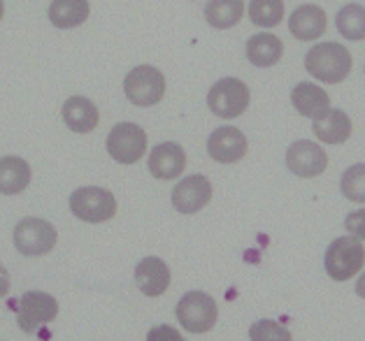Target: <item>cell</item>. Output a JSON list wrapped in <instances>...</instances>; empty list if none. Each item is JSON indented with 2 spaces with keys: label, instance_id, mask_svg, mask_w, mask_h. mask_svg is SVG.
Returning a JSON list of instances; mask_svg holds the SVG:
<instances>
[{
  "label": "cell",
  "instance_id": "22",
  "mask_svg": "<svg viewBox=\"0 0 365 341\" xmlns=\"http://www.w3.org/2000/svg\"><path fill=\"white\" fill-rule=\"evenodd\" d=\"M245 16V0H207L205 5V19L212 28L228 31L240 23Z\"/></svg>",
  "mask_w": 365,
  "mask_h": 341
},
{
  "label": "cell",
  "instance_id": "21",
  "mask_svg": "<svg viewBox=\"0 0 365 341\" xmlns=\"http://www.w3.org/2000/svg\"><path fill=\"white\" fill-rule=\"evenodd\" d=\"M88 14H91L88 0H51L49 5V21L61 31L82 26L88 19Z\"/></svg>",
  "mask_w": 365,
  "mask_h": 341
},
{
  "label": "cell",
  "instance_id": "32",
  "mask_svg": "<svg viewBox=\"0 0 365 341\" xmlns=\"http://www.w3.org/2000/svg\"><path fill=\"white\" fill-rule=\"evenodd\" d=\"M184 341H186V339H184Z\"/></svg>",
  "mask_w": 365,
  "mask_h": 341
},
{
  "label": "cell",
  "instance_id": "20",
  "mask_svg": "<svg viewBox=\"0 0 365 341\" xmlns=\"http://www.w3.org/2000/svg\"><path fill=\"white\" fill-rule=\"evenodd\" d=\"M31 165L19 156H3L0 158V193L3 195H19L31 184Z\"/></svg>",
  "mask_w": 365,
  "mask_h": 341
},
{
  "label": "cell",
  "instance_id": "9",
  "mask_svg": "<svg viewBox=\"0 0 365 341\" xmlns=\"http://www.w3.org/2000/svg\"><path fill=\"white\" fill-rule=\"evenodd\" d=\"M108 154L121 165H135L147 154V132L138 123H117L108 135Z\"/></svg>",
  "mask_w": 365,
  "mask_h": 341
},
{
  "label": "cell",
  "instance_id": "26",
  "mask_svg": "<svg viewBox=\"0 0 365 341\" xmlns=\"http://www.w3.org/2000/svg\"><path fill=\"white\" fill-rule=\"evenodd\" d=\"M249 339L252 341H293V335L282 322L261 318L249 327Z\"/></svg>",
  "mask_w": 365,
  "mask_h": 341
},
{
  "label": "cell",
  "instance_id": "8",
  "mask_svg": "<svg viewBox=\"0 0 365 341\" xmlns=\"http://www.w3.org/2000/svg\"><path fill=\"white\" fill-rule=\"evenodd\" d=\"M58 316V302L49 293L42 290H29L21 295L16 304V325L26 335H33L42 325H49Z\"/></svg>",
  "mask_w": 365,
  "mask_h": 341
},
{
  "label": "cell",
  "instance_id": "28",
  "mask_svg": "<svg viewBox=\"0 0 365 341\" xmlns=\"http://www.w3.org/2000/svg\"><path fill=\"white\" fill-rule=\"evenodd\" d=\"M147 341H184V337L173 325H156L147 332Z\"/></svg>",
  "mask_w": 365,
  "mask_h": 341
},
{
  "label": "cell",
  "instance_id": "14",
  "mask_svg": "<svg viewBox=\"0 0 365 341\" xmlns=\"http://www.w3.org/2000/svg\"><path fill=\"white\" fill-rule=\"evenodd\" d=\"M170 281H173L170 267L165 265V260L156 256L140 260L135 267V285L147 298H161V295L170 288Z\"/></svg>",
  "mask_w": 365,
  "mask_h": 341
},
{
  "label": "cell",
  "instance_id": "1",
  "mask_svg": "<svg viewBox=\"0 0 365 341\" xmlns=\"http://www.w3.org/2000/svg\"><path fill=\"white\" fill-rule=\"evenodd\" d=\"M305 70L324 84H340L351 73V53L340 42H319L307 51Z\"/></svg>",
  "mask_w": 365,
  "mask_h": 341
},
{
  "label": "cell",
  "instance_id": "19",
  "mask_svg": "<svg viewBox=\"0 0 365 341\" xmlns=\"http://www.w3.org/2000/svg\"><path fill=\"white\" fill-rule=\"evenodd\" d=\"M312 130H314L317 140L324 145H344L351 137V119L342 110H331L322 119L312 121Z\"/></svg>",
  "mask_w": 365,
  "mask_h": 341
},
{
  "label": "cell",
  "instance_id": "6",
  "mask_svg": "<svg viewBox=\"0 0 365 341\" xmlns=\"http://www.w3.org/2000/svg\"><path fill=\"white\" fill-rule=\"evenodd\" d=\"M123 93L135 107H154L165 95V77L154 65H138L123 79Z\"/></svg>",
  "mask_w": 365,
  "mask_h": 341
},
{
  "label": "cell",
  "instance_id": "5",
  "mask_svg": "<svg viewBox=\"0 0 365 341\" xmlns=\"http://www.w3.org/2000/svg\"><path fill=\"white\" fill-rule=\"evenodd\" d=\"M58 232L49 221L26 216L14 226V248L26 258L47 256L56 246Z\"/></svg>",
  "mask_w": 365,
  "mask_h": 341
},
{
  "label": "cell",
  "instance_id": "13",
  "mask_svg": "<svg viewBox=\"0 0 365 341\" xmlns=\"http://www.w3.org/2000/svg\"><path fill=\"white\" fill-rule=\"evenodd\" d=\"M147 167L154 179L161 182H173L177 179L186 167V151L177 145V142H163L151 149Z\"/></svg>",
  "mask_w": 365,
  "mask_h": 341
},
{
  "label": "cell",
  "instance_id": "11",
  "mask_svg": "<svg viewBox=\"0 0 365 341\" xmlns=\"http://www.w3.org/2000/svg\"><path fill=\"white\" fill-rule=\"evenodd\" d=\"M247 149L249 145L245 132L240 128H233V125H221L207 137V154L221 165H233L237 160H242Z\"/></svg>",
  "mask_w": 365,
  "mask_h": 341
},
{
  "label": "cell",
  "instance_id": "17",
  "mask_svg": "<svg viewBox=\"0 0 365 341\" xmlns=\"http://www.w3.org/2000/svg\"><path fill=\"white\" fill-rule=\"evenodd\" d=\"M61 114H63V121H66V125L70 130L82 132V135L96 130L98 121H101V112H98V107L84 95L68 98V100L63 103V110H61Z\"/></svg>",
  "mask_w": 365,
  "mask_h": 341
},
{
  "label": "cell",
  "instance_id": "16",
  "mask_svg": "<svg viewBox=\"0 0 365 341\" xmlns=\"http://www.w3.org/2000/svg\"><path fill=\"white\" fill-rule=\"evenodd\" d=\"M291 103L296 107V112L300 116H307V119L317 121L331 112V98L319 84L312 82H300L291 93Z\"/></svg>",
  "mask_w": 365,
  "mask_h": 341
},
{
  "label": "cell",
  "instance_id": "23",
  "mask_svg": "<svg viewBox=\"0 0 365 341\" xmlns=\"http://www.w3.org/2000/svg\"><path fill=\"white\" fill-rule=\"evenodd\" d=\"M337 31H340L342 38L346 40H365V7L359 3H349L344 5L340 12H337Z\"/></svg>",
  "mask_w": 365,
  "mask_h": 341
},
{
  "label": "cell",
  "instance_id": "4",
  "mask_svg": "<svg viewBox=\"0 0 365 341\" xmlns=\"http://www.w3.org/2000/svg\"><path fill=\"white\" fill-rule=\"evenodd\" d=\"M70 211L84 223H105L117 214V197L101 186H84L70 195Z\"/></svg>",
  "mask_w": 365,
  "mask_h": 341
},
{
  "label": "cell",
  "instance_id": "24",
  "mask_svg": "<svg viewBox=\"0 0 365 341\" xmlns=\"http://www.w3.org/2000/svg\"><path fill=\"white\" fill-rule=\"evenodd\" d=\"M249 19L258 28H274L284 21V0H252Z\"/></svg>",
  "mask_w": 365,
  "mask_h": 341
},
{
  "label": "cell",
  "instance_id": "29",
  "mask_svg": "<svg viewBox=\"0 0 365 341\" xmlns=\"http://www.w3.org/2000/svg\"><path fill=\"white\" fill-rule=\"evenodd\" d=\"M12 288V281H10V274H7L5 265L0 263V298H7V293Z\"/></svg>",
  "mask_w": 365,
  "mask_h": 341
},
{
  "label": "cell",
  "instance_id": "31",
  "mask_svg": "<svg viewBox=\"0 0 365 341\" xmlns=\"http://www.w3.org/2000/svg\"><path fill=\"white\" fill-rule=\"evenodd\" d=\"M3 16H5V3L0 0V21H3Z\"/></svg>",
  "mask_w": 365,
  "mask_h": 341
},
{
  "label": "cell",
  "instance_id": "2",
  "mask_svg": "<svg viewBox=\"0 0 365 341\" xmlns=\"http://www.w3.org/2000/svg\"><path fill=\"white\" fill-rule=\"evenodd\" d=\"M365 263V246L359 237L346 235L337 237L331 241V246L326 248L324 256V267L326 274L333 281H349L363 269Z\"/></svg>",
  "mask_w": 365,
  "mask_h": 341
},
{
  "label": "cell",
  "instance_id": "27",
  "mask_svg": "<svg viewBox=\"0 0 365 341\" xmlns=\"http://www.w3.org/2000/svg\"><path fill=\"white\" fill-rule=\"evenodd\" d=\"M344 228H346L349 235H354V237H359L361 241H365V209H356L351 214H346Z\"/></svg>",
  "mask_w": 365,
  "mask_h": 341
},
{
  "label": "cell",
  "instance_id": "12",
  "mask_svg": "<svg viewBox=\"0 0 365 341\" xmlns=\"http://www.w3.org/2000/svg\"><path fill=\"white\" fill-rule=\"evenodd\" d=\"M212 200V184L205 174L184 177L173 188V207L180 214H195L205 209Z\"/></svg>",
  "mask_w": 365,
  "mask_h": 341
},
{
  "label": "cell",
  "instance_id": "3",
  "mask_svg": "<svg viewBox=\"0 0 365 341\" xmlns=\"http://www.w3.org/2000/svg\"><path fill=\"white\" fill-rule=\"evenodd\" d=\"M177 320L180 325L191 332V335H205L217 325L219 309L212 295L205 290H189L184 298L177 302Z\"/></svg>",
  "mask_w": 365,
  "mask_h": 341
},
{
  "label": "cell",
  "instance_id": "7",
  "mask_svg": "<svg viewBox=\"0 0 365 341\" xmlns=\"http://www.w3.org/2000/svg\"><path fill=\"white\" fill-rule=\"evenodd\" d=\"M249 103H252L249 86L237 77L219 79L207 93V107L219 119H237L240 114L247 112Z\"/></svg>",
  "mask_w": 365,
  "mask_h": 341
},
{
  "label": "cell",
  "instance_id": "10",
  "mask_svg": "<svg viewBox=\"0 0 365 341\" xmlns=\"http://www.w3.org/2000/svg\"><path fill=\"white\" fill-rule=\"evenodd\" d=\"M287 167L300 179H312L326 172L328 167V156L326 149H322L317 142L309 140H298L287 149Z\"/></svg>",
  "mask_w": 365,
  "mask_h": 341
},
{
  "label": "cell",
  "instance_id": "15",
  "mask_svg": "<svg viewBox=\"0 0 365 341\" xmlns=\"http://www.w3.org/2000/svg\"><path fill=\"white\" fill-rule=\"evenodd\" d=\"M328 28V16L319 5H300L289 16V31L300 42H314L324 38Z\"/></svg>",
  "mask_w": 365,
  "mask_h": 341
},
{
  "label": "cell",
  "instance_id": "18",
  "mask_svg": "<svg viewBox=\"0 0 365 341\" xmlns=\"http://www.w3.org/2000/svg\"><path fill=\"white\" fill-rule=\"evenodd\" d=\"M247 58L256 68H272L284 56V44L272 33H256L247 40Z\"/></svg>",
  "mask_w": 365,
  "mask_h": 341
},
{
  "label": "cell",
  "instance_id": "30",
  "mask_svg": "<svg viewBox=\"0 0 365 341\" xmlns=\"http://www.w3.org/2000/svg\"><path fill=\"white\" fill-rule=\"evenodd\" d=\"M356 295L365 300V272L359 276V281H356Z\"/></svg>",
  "mask_w": 365,
  "mask_h": 341
},
{
  "label": "cell",
  "instance_id": "25",
  "mask_svg": "<svg viewBox=\"0 0 365 341\" xmlns=\"http://www.w3.org/2000/svg\"><path fill=\"white\" fill-rule=\"evenodd\" d=\"M340 191L346 200L365 204V163H356L344 169L340 179Z\"/></svg>",
  "mask_w": 365,
  "mask_h": 341
}]
</instances>
